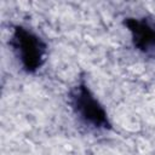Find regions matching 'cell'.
Returning <instances> with one entry per match:
<instances>
[{"mask_svg":"<svg viewBox=\"0 0 155 155\" xmlns=\"http://www.w3.org/2000/svg\"><path fill=\"white\" fill-rule=\"evenodd\" d=\"M69 104L78 119L94 130H110L111 122L107 110L81 79L69 92Z\"/></svg>","mask_w":155,"mask_h":155,"instance_id":"2","label":"cell"},{"mask_svg":"<svg viewBox=\"0 0 155 155\" xmlns=\"http://www.w3.org/2000/svg\"><path fill=\"white\" fill-rule=\"evenodd\" d=\"M10 46L22 69L28 74H35L46 61L47 44L24 25H13Z\"/></svg>","mask_w":155,"mask_h":155,"instance_id":"1","label":"cell"},{"mask_svg":"<svg viewBox=\"0 0 155 155\" xmlns=\"http://www.w3.org/2000/svg\"><path fill=\"white\" fill-rule=\"evenodd\" d=\"M124 25L130 31L134 48L155 59V25L145 18L137 17H126Z\"/></svg>","mask_w":155,"mask_h":155,"instance_id":"3","label":"cell"}]
</instances>
